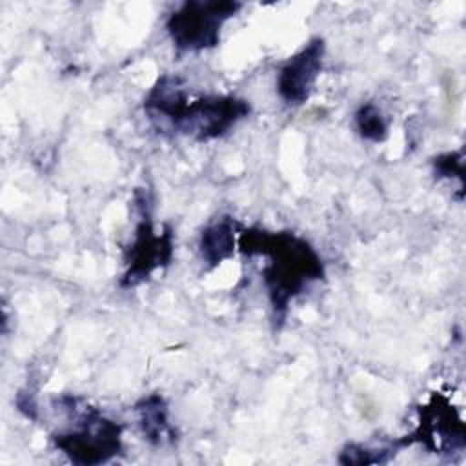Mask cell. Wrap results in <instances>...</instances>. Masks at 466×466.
<instances>
[{
    "instance_id": "10",
    "label": "cell",
    "mask_w": 466,
    "mask_h": 466,
    "mask_svg": "<svg viewBox=\"0 0 466 466\" xmlns=\"http://www.w3.org/2000/svg\"><path fill=\"white\" fill-rule=\"evenodd\" d=\"M355 127L359 135L370 142H382L388 137V120L373 102H364L357 107Z\"/></svg>"
},
{
    "instance_id": "7",
    "label": "cell",
    "mask_w": 466,
    "mask_h": 466,
    "mask_svg": "<svg viewBox=\"0 0 466 466\" xmlns=\"http://www.w3.org/2000/svg\"><path fill=\"white\" fill-rule=\"evenodd\" d=\"M324 53V40L315 36L280 67L277 76V91L286 104L300 106L311 96L322 71Z\"/></svg>"
},
{
    "instance_id": "5",
    "label": "cell",
    "mask_w": 466,
    "mask_h": 466,
    "mask_svg": "<svg viewBox=\"0 0 466 466\" xmlns=\"http://www.w3.org/2000/svg\"><path fill=\"white\" fill-rule=\"evenodd\" d=\"M137 206L140 220L135 228V237L126 251V271L120 279L122 288H135L147 280L153 271L164 268L173 258V233L166 228L162 233L155 231L146 195L137 191Z\"/></svg>"
},
{
    "instance_id": "2",
    "label": "cell",
    "mask_w": 466,
    "mask_h": 466,
    "mask_svg": "<svg viewBox=\"0 0 466 466\" xmlns=\"http://www.w3.org/2000/svg\"><path fill=\"white\" fill-rule=\"evenodd\" d=\"M56 402L62 410L75 413L73 426L51 437L55 448L73 464L96 466L122 451V426L118 422L75 395H62Z\"/></svg>"
},
{
    "instance_id": "8",
    "label": "cell",
    "mask_w": 466,
    "mask_h": 466,
    "mask_svg": "<svg viewBox=\"0 0 466 466\" xmlns=\"http://www.w3.org/2000/svg\"><path fill=\"white\" fill-rule=\"evenodd\" d=\"M135 413L138 420L140 433L153 446L175 444L178 435L169 420V408L160 393H151L142 397L135 404Z\"/></svg>"
},
{
    "instance_id": "12",
    "label": "cell",
    "mask_w": 466,
    "mask_h": 466,
    "mask_svg": "<svg viewBox=\"0 0 466 466\" xmlns=\"http://www.w3.org/2000/svg\"><path fill=\"white\" fill-rule=\"evenodd\" d=\"M386 450H370L362 444H348L339 457V462L342 464H377V462H386Z\"/></svg>"
},
{
    "instance_id": "6",
    "label": "cell",
    "mask_w": 466,
    "mask_h": 466,
    "mask_svg": "<svg viewBox=\"0 0 466 466\" xmlns=\"http://www.w3.org/2000/svg\"><path fill=\"white\" fill-rule=\"evenodd\" d=\"M422 444L424 448L439 453L464 448V424L450 400L435 393L426 406L420 408V419L417 428L399 439L397 446Z\"/></svg>"
},
{
    "instance_id": "11",
    "label": "cell",
    "mask_w": 466,
    "mask_h": 466,
    "mask_svg": "<svg viewBox=\"0 0 466 466\" xmlns=\"http://www.w3.org/2000/svg\"><path fill=\"white\" fill-rule=\"evenodd\" d=\"M433 169L441 178H457L464 187V157L461 151L442 153L433 158Z\"/></svg>"
},
{
    "instance_id": "3",
    "label": "cell",
    "mask_w": 466,
    "mask_h": 466,
    "mask_svg": "<svg viewBox=\"0 0 466 466\" xmlns=\"http://www.w3.org/2000/svg\"><path fill=\"white\" fill-rule=\"evenodd\" d=\"M240 7L231 0H187L167 16L166 29L178 51H204L220 42L222 25Z\"/></svg>"
},
{
    "instance_id": "4",
    "label": "cell",
    "mask_w": 466,
    "mask_h": 466,
    "mask_svg": "<svg viewBox=\"0 0 466 466\" xmlns=\"http://www.w3.org/2000/svg\"><path fill=\"white\" fill-rule=\"evenodd\" d=\"M251 111L248 100L233 95H206L189 98L171 131L208 142L224 137Z\"/></svg>"
},
{
    "instance_id": "9",
    "label": "cell",
    "mask_w": 466,
    "mask_h": 466,
    "mask_svg": "<svg viewBox=\"0 0 466 466\" xmlns=\"http://www.w3.org/2000/svg\"><path fill=\"white\" fill-rule=\"evenodd\" d=\"M240 229L242 228L231 217H220L202 229L198 248L204 262L209 268H217L233 257L237 248V233Z\"/></svg>"
},
{
    "instance_id": "1",
    "label": "cell",
    "mask_w": 466,
    "mask_h": 466,
    "mask_svg": "<svg viewBox=\"0 0 466 466\" xmlns=\"http://www.w3.org/2000/svg\"><path fill=\"white\" fill-rule=\"evenodd\" d=\"M238 251L246 257H266L262 280L275 322H284L293 299L309 284L324 279V264L315 248L291 231L248 228L238 231Z\"/></svg>"
}]
</instances>
